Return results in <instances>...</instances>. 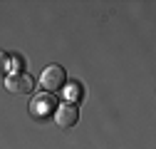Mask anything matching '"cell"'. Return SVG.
Listing matches in <instances>:
<instances>
[{
  "instance_id": "cell-1",
  "label": "cell",
  "mask_w": 156,
  "mask_h": 149,
  "mask_svg": "<svg viewBox=\"0 0 156 149\" xmlns=\"http://www.w3.org/2000/svg\"><path fill=\"white\" fill-rule=\"evenodd\" d=\"M65 80H67V72H65L62 65H47L42 70V74H40V85H42L45 92H50V95L57 92V89H62Z\"/></svg>"
},
{
  "instance_id": "cell-2",
  "label": "cell",
  "mask_w": 156,
  "mask_h": 149,
  "mask_svg": "<svg viewBox=\"0 0 156 149\" xmlns=\"http://www.w3.org/2000/svg\"><path fill=\"white\" fill-rule=\"evenodd\" d=\"M5 87H8V92H12V95H30V92L35 89V80L30 77V74H25V72H12V74H8Z\"/></svg>"
},
{
  "instance_id": "cell-3",
  "label": "cell",
  "mask_w": 156,
  "mask_h": 149,
  "mask_svg": "<svg viewBox=\"0 0 156 149\" xmlns=\"http://www.w3.org/2000/svg\"><path fill=\"white\" fill-rule=\"evenodd\" d=\"M55 119H57V124H60V127H74L77 119H80V107H77L74 102H62V104H57Z\"/></svg>"
},
{
  "instance_id": "cell-4",
  "label": "cell",
  "mask_w": 156,
  "mask_h": 149,
  "mask_svg": "<svg viewBox=\"0 0 156 149\" xmlns=\"http://www.w3.org/2000/svg\"><path fill=\"white\" fill-rule=\"evenodd\" d=\"M52 109H57V102H55V97L50 95V92H45V95H37L32 102H30V114L32 117H47Z\"/></svg>"
},
{
  "instance_id": "cell-5",
  "label": "cell",
  "mask_w": 156,
  "mask_h": 149,
  "mask_svg": "<svg viewBox=\"0 0 156 149\" xmlns=\"http://www.w3.org/2000/svg\"><path fill=\"white\" fill-rule=\"evenodd\" d=\"M82 95H84V92H82V85H69V87H67V97H69L67 102H74V104H77V100H80Z\"/></svg>"
},
{
  "instance_id": "cell-6",
  "label": "cell",
  "mask_w": 156,
  "mask_h": 149,
  "mask_svg": "<svg viewBox=\"0 0 156 149\" xmlns=\"http://www.w3.org/2000/svg\"><path fill=\"white\" fill-rule=\"evenodd\" d=\"M8 72V55L5 52H0V77Z\"/></svg>"
}]
</instances>
